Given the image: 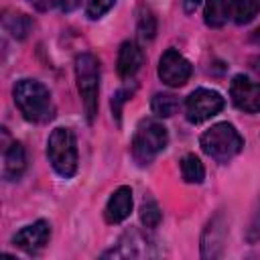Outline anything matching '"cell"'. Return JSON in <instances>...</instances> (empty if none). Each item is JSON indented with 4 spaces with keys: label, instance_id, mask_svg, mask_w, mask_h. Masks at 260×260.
<instances>
[{
    "label": "cell",
    "instance_id": "8",
    "mask_svg": "<svg viewBox=\"0 0 260 260\" xmlns=\"http://www.w3.org/2000/svg\"><path fill=\"white\" fill-rule=\"evenodd\" d=\"M230 95L236 108L256 114L260 112V83L252 81L246 75H236L230 85Z\"/></svg>",
    "mask_w": 260,
    "mask_h": 260
},
{
    "label": "cell",
    "instance_id": "12",
    "mask_svg": "<svg viewBox=\"0 0 260 260\" xmlns=\"http://www.w3.org/2000/svg\"><path fill=\"white\" fill-rule=\"evenodd\" d=\"M223 236H225V223L221 221V215L213 217L209 221V225L203 232L201 238V256L203 258H215L221 254V246H223Z\"/></svg>",
    "mask_w": 260,
    "mask_h": 260
},
{
    "label": "cell",
    "instance_id": "5",
    "mask_svg": "<svg viewBox=\"0 0 260 260\" xmlns=\"http://www.w3.org/2000/svg\"><path fill=\"white\" fill-rule=\"evenodd\" d=\"M167 128L156 120H142L132 136V156L138 165H150L154 156L167 146Z\"/></svg>",
    "mask_w": 260,
    "mask_h": 260
},
{
    "label": "cell",
    "instance_id": "16",
    "mask_svg": "<svg viewBox=\"0 0 260 260\" xmlns=\"http://www.w3.org/2000/svg\"><path fill=\"white\" fill-rule=\"evenodd\" d=\"M205 24L211 28H219L228 22V0H207L205 2Z\"/></svg>",
    "mask_w": 260,
    "mask_h": 260
},
{
    "label": "cell",
    "instance_id": "3",
    "mask_svg": "<svg viewBox=\"0 0 260 260\" xmlns=\"http://www.w3.org/2000/svg\"><path fill=\"white\" fill-rule=\"evenodd\" d=\"M75 79L83 102L85 118L91 124L98 114V91H100V61L91 53H79L75 57Z\"/></svg>",
    "mask_w": 260,
    "mask_h": 260
},
{
    "label": "cell",
    "instance_id": "21",
    "mask_svg": "<svg viewBox=\"0 0 260 260\" xmlns=\"http://www.w3.org/2000/svg\"><path fill=\"white\" fill-rule=\"evenodd\" d=\"M116 0H87V6H85V12L91 20H98L102 18L112 6H114Z\"/></svg>",
    "mask_w": 260,
    "mask_h": 260
},
{
    "label": "cell",
    "instance_id": "1",
    "mask_svg": "<svg viewBox=\"0 0 260 260\" xmlns=\"http://www.w3.org/2000/svg\"><path fill=\"white\" fill-rule=\"evenodd\" d=\"M14 104L24 116V120L35 124H45L55 116V106L51 100V91L37 79H20L14 89Z\"/></svg>",
    "mask_w": 260,
    "mask_h": 260
},
{
    "label": "cell",
    "instance_id": "14",
    "mask_svg": "<svg viewBox=\"0 0 260 260\" xmlns=\"http://www.w3.org/2000/svg\"><path fill=\"white\" fill-rule=\"evenodd\" d=\"M260 12V0H232L230 16L236 24H248Z\"/></svg>",
    "mask_w": 260,
    "mask_h": 260
},
{
    "label": "cell",
    "instance_id": "15",
    "mask_svg": "<svg viewBox=\"0 0 260 260\" xmlns=\"http://www.w3.org/2000/svg\"><path fill=\"white\" fill-rule=\"evenodd\" d=\"M179 98L175 93H154L152 95V102H150V110L154 116L158 118H169V116H175L179 112Z\"/></svg>",
    "mask_w": 260,
    "mask_h": 260
},
{
    "label": "cell",
    "instance_id": "24",
    "mask_svg": "<svg viewBox=\"0 0 260 260\" xmlns=\"http://www.w3.org/2000/svg\"><path fill=\"white\" fill-rule=\"evenodd\" d=\"M37 10H47V8H51L53 6V2L55 0H28Z\"/></svg>",
    "mask_w": 260,
    "mask_h": 260
},
{
    "label": "cell",
    "instance_id": "18",
    "mask_svg": "<svg viewBox=\"0 0 260 260\" xmlns=\"http://www.w3.org/2000/svg\"><path fill=\"white\" fill-rule=\"evenodd\" d=\"M4 26H6V30L12 32L14 37L24 39V37L28 35V30H30L32 22H30V18H28L26 14L14 12V14H6V16H4Z\"/></svg>",
    "mask_w": 260,
    "mask_h": 260
},
{
    "label": "cell",
    "instance_id": "11",
    "mask_svg": "<svg viewBox=\"0 0 260 260\" xmlns=\"http://www.w3.org/2000/svg\"><path fill=\"white\" fill-rule=\"evenodd\" d=\"M142 61H144V55H142V49L134 43V41H126L122 43L120 51H118V75L124 77V79H130L136 75V71L142 67Z\"/></svg>",
    "mask_w": 260,
    "mask_h": 260
},
{
    "label": "cell",
    "instance_id": "10",
    "mask_svg": "<svg viewBox=\"0 0 260 260\" xmlns=\"http://www.w3.org/2000/svg\"><path fill=\"white\" fill-rule=\"evenodd\" d=\"M132 211V189L130 187H118L104 209V217L108 223H120L124 221Z\"/></svg>",
    "mask_w": 260,
    "mask_h": 260
},
{
    "label": "cell",
    "instance_id": "20",
    "mask_svg": "<svg viewBox=\"0 0 260 260\" xmlns=\"http://www.w3.org/2000/svg\"><path fill=\"white\" fill-rule=\"evenodd\" d=\"M136 30H138V37L142 41H150L154 37V32H156V18H154V14L148 8H142L140 10Z\"/></svg>",
    "mask_w": 260,
    "mask_h": 260
},
{
    "label": "cell",
    "instance_id": "7",
    "mask_svg": "<svg viewBox=\"0 0 260 260\" xmlns=\"http://www.w3.org/2000/svg\"><path fill=\"white\" fill-rule=\"evenodd\" d=\"M158 77L171 87H181L191 77V63L175 49H167L158 61Z\"/></svg>",
    "mask_w": 260,
    "mask_h": 260
},
{
    "label": "cell",
    "instance_id": "9",
    "mask_svg": "<svg viewBox=\"0 0 260 260\" xmlns=\"http://www.w3.org/2000/svg\"><path fill=\"white\" fill-rule=\"evenodd\" d=\"M49 236H51V225L45 219H39L30 225H24L22 230H18L12 238V244L26 254H37L39 250H43L47 246Z\"/></svg>",
    "mask_w": 260,
    "mask_h": 260
},
{
    "label": "cell",
    "instance_id": "26",
    "mask_svg": "<svg viewBox=\"0 0 260 260\" xmlns=\"http://www.w3.org/2000/svg\"><path fill=\"white\" fill-rule=\"evenodd\" d=\"M258 71H260V67H258Z\"/></svg>",
    "mask_w": 260,
    "mask_h": 260
},
{
    "label": "cell",
    "instance_id": "22",
    "mask_svg": "<svg viewBox=\"0 0 260 260\" xmlns=\"http://www.w3.org/2000/svg\"><path fill=\"white\" fill-rule=\"evenodd\" d=\"M132 95V89H128V87H122V89H118L116 91V95L112 98V110H114V116H116V120L120 122V112H122V104L128 100Z\"/></svg>",
    "mask_w": 260,
    "mask_h": 260
},
{
    "label": "cell",
    "instance_id": "2",
    "mask_svg": "<svg viewBox=\"0 0 260 260\" xmlns=\"http://www.w3.org/2000/svg\"><path fill=\"white\" fill-rule=\"evenodd\" d=\"M199 144H201L203 152L207 156H211L213 160L228 162L242 150L244 138L240 136V132L232 124L219 122V124H213L211 128H207L201 134Z\"/></svg>",
    "mask_w": 260,
    "mask_h": 260
},
{
    "label": "cell",
    "instance_id": "4",
    "mask_svg": "<svg viewBox=\"0 0 260 260\" xmlns=\"http://www.w3.org/2000/svg\"><path fill=\"white\" fill-rule=\"evenodd\" d=\"M47 156L51 167L63 179H69L77 171V142L69 128H55L47 140Z\"/></svg>",
    "mask_w": 260,
    "mask_h": 260
},
{
    "label": "cell",
    "instance_id": "6",
    "mask_svg": "<svg viewBox=\"0 0 260 260\" xmlns=\"http://www.w3.org/2000/svg\"><path fill=\"white\" fill-rule=\"evenodd\" d=\"M223 106H225V100L217 91L199 87L189 93V98L185 102V116L191 124H201V122L213 118L215 114H219Z\"/></svg>",
    "mask_w": 260,
    "mask_h": 260
},
{
    "label": "cell",
    "instance_id": "23",
    "mask_svg": "<svg viewBox=\"0 0 260 260\" xmlns=\"http://www.w3.org/2000/svg\"><path fill=\"white\" fill-rule=\"evenodd\" d=\"M79 4H81V0H59V6L63 12H73Z\"/></svg>",
    "mask_w": 260,
    "mask_h": 260
},
{
    "label": "cell",
    "instance_id": "19",
    "mask_svg": "<svg viewBox=\"0 0 260 260\" xmlns=\"http://www.w3.org/2000/svg\"><path fill=\"white\" fill-rule=\"evenodd\" d=\"M160 217H162V213H160L158 203L154 199H150V197L144 199L142 205H140V221H142V225L144 228H156L160 223Z\"/></svg>",
    "mask_w": 260,
    "mask_h": 260
},
{
    "label": "cell",
    "instance_id": "17",
    "mask_svg": "<svg viewBox=\"0 0 260 260\" xmlns=\"http://www.w3.org/2000/svg\"><path fill=\"white\" fill-rule=\"evenodd\" d=\"M181 175L187 183H201L205 179L203 162L195 154H185L181 158Z\"/></svg>",
    "mask_w": 260,
    "mask_h": 260
},
{
    "label": "cell",
    "instance_id": "25",
    "mask_svg": "<svg viewBox=\"0 0 260 260\" xmlns=\"http://www.w3.org/2000/svg\"><path fill=\"white\" fill-rule=\"evenodd\" d=\"M199 2H201V0H183V10H185L187 14H191V12H195V8L199 6Z\"/></svg>",
    "mask_w": 260,
    "mask_h": 260
},
{
    "label": "cell",
    "instance_id": "13",
    "mask_svg": "<svg viewBox=\"0 0 260 260\" xmlns=\"http://www.w3.org/2000/svg\"><path fill=\"white\" fill-rule=\"evenodd\" d=\"M26 169V152L20 142H12L4 150V179L18 181Z\"/></svg>",
    "mask_w": 260,
    "mask_h": 260
}]
</instances>
